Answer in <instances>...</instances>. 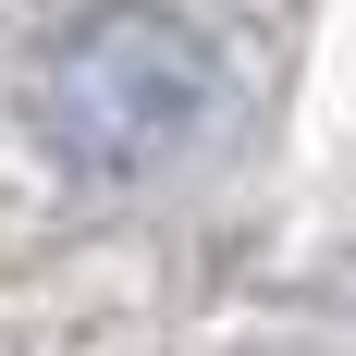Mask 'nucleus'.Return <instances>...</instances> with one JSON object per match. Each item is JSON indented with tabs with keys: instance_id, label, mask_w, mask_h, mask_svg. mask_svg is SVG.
<instances>
[{
	"instance_id": "f257e3e1",
	"label": "nucleus",
	"mask_w": 356,
	"mask_h": 356,
	"mask_svg": "<svg viewBox=\"0 0 356 356\" xmlns=\"http://www.w3.org/2000/svg\"><path fill=\"white\" fill-rule=\"evenodd\" d=\"M221 99V49L160 0H99L62 49L37 62V147L74 184H136L160 172Z\"/></svg>"
}]
</instances>
